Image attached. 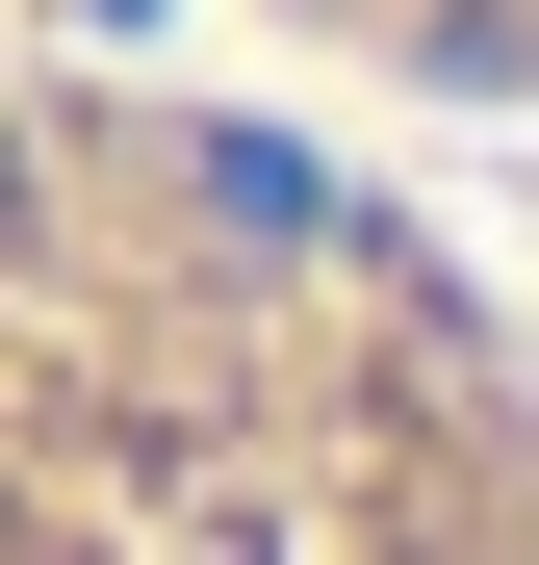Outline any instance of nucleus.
I'll return each instance as SVG.
<instances>
[{
  "instance_id": "nucleus-2",
  "label": "nucleus",
  "mask_w": 539,
  "mask_h": 565,
  "mask_svg": "<svg viewBox=\"0 0 539 565\" xmlns=\"http://www.w3.org/2000/svg\"><path fill=\"white\" fill-rule=\"evenodd\" d=\"M206 52L257 77H334L436 154H539V0H206Z\"/></svg>"
},
{
  "instance_id": "nucleus-1",
  "label": "nucleus",
  "mask_w": 539,
  "mask_h": 565,
  "mask_svg": "<svg viewBox=\"0 0 539 565\" xmlns=\"http://www.w3.org/2000/svg\"><path fill=\"white\" fill-rule=\"evenodd\" d=\"M0 565H539V282L334 77L0 26Z\"/></svg>"
}]
</instances>
